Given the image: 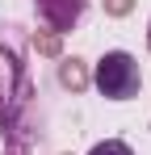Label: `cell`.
<instances>
[{"label": "cell", "instance_id": "cell-1", "mask_svg": "<svg viewBox=\"0 0 151 155\" xmlns=\"http://www.w3.org/2000/svg\"><path fill=\"white\" fill-rule=\"evenodd\" d=\"M97 88H101V97H109V101H130V97H139V88H143V71H139L134 54H126V51H105L101 63H97Z\"/></svg>", "mask_w": 151, "mask_h": 155}, {"label": "cell", "instance_id": "cell-2", "mask_svg": "<svg viewBox=\"0 0 151 155\" xmlns=\"http://www.w3.org/2000/svg\"><path fill=\"white\" fill-rule=\"evenodd\" d=\"M88 0H38V17L46 21L50 34H67V29L84 17Z\"/></svg>", "mask_w": 151, "mask_h": 155}, {"label": "cell", "instance_id": "cell-3", "mask_svg": "<svg viewBox=\"0 0 151 155\" xmlns=\"http://www.w3.org/2000/svg\"><path fill=\"white\" fill-rule=\"evenodd\" d=\"M59 84L63 88H72V92H84L88 88V67H84V59H63L59 63Z\"/></svg>", "mask_w": 151, "mask_h": 155}, {"label": "cell", "instance_id": "cell-4", "mask_svg": "<svg viewBox=\"0 0 151 155\" xmlns=\"http://www.w3.org/2000/svg\"><path fill=\"white\" fill-rule=\"evenodd\" d=\"M34 51L46 54V59H63V38L50 29H34Z\"/></svg>", "mask_w": 151, "mask_h": 155}, {"label": "cell", "instance_id": "cell-5", "mask_svg": "<svg viewBox=\"0 0 151 155\" xmlns=\"http://www.w3.org/2000/svg\"><path fill=\"white\" fill-rule=\"evenodd\" d=\"M88 155H134V151L126 147L122 138H105V143H97V147H92Z\"/></svg>", "mask_w": 151, "mask_h": 155}, {"label": "cell", "instance_id": "cell-6", "mask_svg": "<svg viewBox=\"0 0 151 155\" xmlns=\"http://www.w3.org/2000/svg\"><path fill=\"white\" fill-rule=\"evenodd\" d=\"M134 8V0H105V17H126Z\"/></svg>", "mask_w": 151, "mask_h": 155}, {"label": "cell", "instance_id": "cell-7", "mask_svg": "<svg viewBox=\"0 0 151 155\" xmlns=\"http://www.w3.org/2000/svg\"><path fill=\"white\" fill-rule=\"evenodd\" d=\"M147 51H151V21H147Z\"/></svg>", "mask_w": 151, "mask_h": 155}, {"label": "cell", "instance_id": "cell-8", "mask_svg": "<svg viewBox=\"0 0 151 155\" xmlns=\"http://www.w3.org/2000/svg\"><path fill=\"white\" fill-rule=\"evenodd\" d=\"M0 105H4V88H0Z\"/></svg>", "mask_w": 151, "mask_h": 155}]
</instances>
